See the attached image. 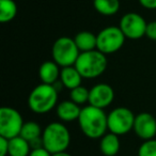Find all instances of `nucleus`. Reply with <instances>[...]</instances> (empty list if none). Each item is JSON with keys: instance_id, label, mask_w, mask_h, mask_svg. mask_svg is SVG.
I'll list each match as a JSON object with an SVG mask.
<instances>
[{"instance_id": "nucleus-1", "label": "nucleus", "mask_w": 156, "mask_h": 156, "mask_svg": "<svg viewBox=\"0 0 156 156\" xmlns=\"http://www.w3.org/2000/svg\"><path fill=\"white\" fill-rule=\"evenodd\" d=\"M78 123L83 134L90 139H101L108 130L107 115L104 109L91 105L81 108Z\"/></svg>"}, {"instance_id": "nucleus-2", "label": "nucleus", "mask_w": 156, "mask_h": 156, "mask_svg": "<svg viewBox=\"0 0 156 156\" xmlns=\"http://www.w3.org/2000/svg\"><path fill=\"white\" fill-rule=\"evenodd\" d=\"M43 147L51 154L65 152L71 143V134L66 126L60 122H51L42 134Z\"/></svg>"}, {"instance_id": "nucleus-3", "label": "nucleus", "mask_w": 156, "mask_h": 156, "mask_svg": "<svg viewBox=\"0 0 156 156\" xmlns=\"http://www.w3.org/2000/svg\"><path fill=\"white\" fill-rule=\"evenodd\" d=\"M58 102V90L54 85L37 86L30 92L28 98V106L30 110L37 115L47 113L54 108Z\"/></svg>"}, {"instance_id": "nucleus-4", "label": "nucleus", "mask_w": 156, "mask_h": 156, "mask_svg": "<svg viewBox=\"0 0 156 156\" xmlns=\"http://www.w3.org/2000/svg\"><path fill=\"white\" fill-rule=\"evenodd\" d=\"M74 66L80 73L83 78L93 79L101 76L107 69L106 55L95 49L92 51L80 52Z\"/></svg>"}, {"instance_id": "nucleus-5", "label": "nucleus", "mask_w": 156, "mask_h": 156, "mask_svg": "<svg viewBox=\"0 0 156 156\" xmlns=\"http://www.w3.org/2000/svg\"><path fill=\"white\" fill-rule=\"evenodd\" d=\"M51 55L54 61L59 66L67 67L75 65L80 51L76 46L74 39L61 37L55 41L51 48Z\"/></svg>"}, {"instance_id": "nucleus-6", "label": "nucleus", "mask_w": 156, "mask_h": 156, "mask_svg": "<svg viewBox=\"0 0 156 156\" xmlns=\"http://www.w3.org/2000/svg\"><path fill=\"white\" fill-rule=\"evenodd\" d=\"M135 118L133 111L126 107L115 108L107 115L108 130L118 136L127 134L134 128Z\"/></svg>"}, {"instance_id": "nucleus-7", "label": "nucleus", "mask_w": 156, "mask_h": 156, "mask_svg": "<svg viewBox=\"0 0 156 156\" xmlns=\"http://www.w3.org/2000/svg\"><path fill=\"white\" fill-rule=\"evenodd\" d=\"M98 46L96 49L104 55L115 54L122 48L125 42V35L123 34L120 27L110 26L101 30L96 35Z\"/></svg>"}, {"instance_id": "nucleus-8", "label": "nucleus", "mask_w": 156, "mask_h": 156, "mask_svg": "<svg viewBox=\"0 0 156 156\" xmlns=\"http://www.w3.org/2000/svg\"><path fill=\"white\" fill-rule=\"evenodd\" d=\"M23 117L12 107H2L0 109V137L12 139L20 136L22 132Z\"/></svg>"}, {"instance_id": "nucleus-9", "label": "nucleus", "mask_w": 156, "mask_h": 156, "mask_svg": "<svg viewBox=\"0 0 156 156\" xmlns=\"http://www.w3.org/2000/svg\"><path fill=\"white\" fill-rule=\"evenodd\" d=\"M147 23L145 20L138 13L130 12L122 16L120 20V29L126 39L138 40L145 35Z\"/></svg>"}, {"instance_id": "nucleus-10", "label": "nucleus", "mask_w": 156, "mask_h": 156, "mask_svg": "<svg viewBox=\"0 0 156 156\" xmlns=\"http://www.w3.org/2000/svg\"><path fill=\"white\" fill-rule=\"evenodd\" d=\"M133 130L142 140H151L156 136V119L149 112H141L136 115Z\"/></svg>"}, {"instance_id": "nucleus-11", "label": "nucleus", "mask_w": 156, "mask_h": 156, "mask_svg": "<svg viewBox=\"0 0 156 156\" xmlns=\"http://www.w3.org/2000/svg\"><path fill=\"white\" fill-rule=\"evenodd\" d=\"M115 98V91L107 83H98L90 89L89 105L104 109L108 107Z\"/></svg>"}, {"instance_id": "nucleus-12", "label": "nucleus", "mask_w": 156, "mask_h": 156, "mask_svg": "<svg viewBox=\"0 0 156 156\" xmlns=\"http://www.w3.org/2000/svg\"><path fill=\"white\" fill-rule=\"evenodd\" d=\"M56 112L58 118L63 122H73L78 120L81 112L79 105L74 103L73 101H62L57 106Z\"/></svg>"}, {"instance_id": "nucleus-13", "label": "nucleus", "mask_w": 156, "mask_h": 156, "mask_svg": "<svg viewBox=\"0 0 156 156\" xmlns=\"http://www.w3.org/2000/svg\"><path fill=\"white\" fill-rule=\"evenodd\" d=\"M60 66L55 61H45L39 69V76L42 83L55 85L60 79Z\"/></svg>"}, {"instance_id": "nucleus-14", "label": "nucleus", "mask_w": 156, "mask_h": 156, "mask_svg": "<svg viewBox=\"0 0 156 156\" xmlns=\"http://www.w3.org/2000/svg\"><path fill=\"white\" fill-rule=\"evenodd\" d=\"M83 76L77 71L75 66L62 67L60 73V83L66 89L73 90L75 88L81 86Z\"/></svg>"}, {"instance_id": "nucleus-15", "label": "nucleus", "mask_w": 156, "mask_h": 156, "mask_svg": "<svg viewBox=\"0 0 156 156\" xmlns=\"http://www.w3.org/2000/svg\"><path fill=\"white\" fill-rule=\"evenodd\" d=\"M120 147H121V143L118 135L108 133L101 138L100 151L104 156H115L119 153Z\"/></svg>"}, {"instance_id": "nucleus-16", "label": "nucleus", "mask_w": 156, "mask_h": 156, "mask_svg": "<svg viewBox=\"0 0 156 156\" xmlns=\"http://www.w3.org/2000/svg\"><path fill=\"white\" fill-rule=\"evenodd\" d=\"M74 41L80 52L92 51L96 49L98 46V37L94 33L90 31H80L74 37Z\"/></svg>"}, {"instance_id": "nucleus-17", "label": "nucleus", "mask_w": 156, "mask_h": 156, "mask_svg": "<svg viewBox=\"0 0 156 156\" xmlns=\"http://www.w3.org/2000/svg\"><path fill=\"white\" fill-rule=\"evenodd\" d=\"M30 152V143L22 136L9 139V156H29Z\"/></svg>"}, {"instance_id": "nucleus-18", "label": "nucleus", "mask_w": 156, "mask_h": 156, "mask_svg": "<svg viewBox=\"0 0 156 156\" xmlns=\"http://www.w3.org/2000/svg\"><path fill=\"white\" fill-rule=\"evenodd\" d=\"M93 7L102 15L111 16L119 11L120 0H93Z\"/></svg>"}, {"instance_id": "nucleus-19", "label": "nucleus", "mask_w": 156, "mask_h": 156, "mask_svg": "<svg viewBox=\"0 0 156 156\" xmlns=\"http://www.w3.org/2000/svg\"><path fill=\"white\" fill-rule=\"evenodd\" d=\"M17 14V5L14 0H0V22L9 23Z\"/></svg>"}, {"instance_id": "nucleus-20", "label": "nucleus", "mask_w": 156, "mask_h": 156, "mask_svg": "<svg viewBox=\"0 0 156 156\" xmlns=\"http://www.w3.org/2000/svg\"><path fill=\"white\" fill-rule=\"evenodd\" d=\"M42 134H43V132H42V128L39 123H37L34 121H28L26 123H24L20 136L26 139L28 142H31V141L35 140V139L41 138Z\"/></svg>"}, {"instance_id": "nucleus-21", "label": "nucleus", "mask_w": 156, "mask_h": 156, "mask_svg": "<svg viewBox=\"0 0 156 156\" xmlns=\"http://www.w3.org/2000/svg\"><path fill=\"white\" fill-rule=\"evenodd\" d=\"M89 93L90 90H88L87 88L83 87V86H79V87L71 90L69 98H71V101H73L77 105H83L89 102Z\"/></svg>"}, {"instance_id": "nucleus-22", "label": "nucleus", "mask_w": 156, "mask_h": 156, "mask_svg": "<svg viewBox=\"0 0 156 156\" xmlns=\"http://www.w3.org/2000/svg\"><path fill=\"white\" fill-rule=\"evenodd\" d=\"M138 156H156V139L143 141L138 149Z\"/></svg>"}, {"instance_id": "nucleus-23", "label": "nucleus", "mask_w": 156, "mask_h": 156, "mask_svg": "<svg viewBox=\"0 0 156 156\" xmlns=\"http://www.w3.org/2000/svg\"><path fill=\"white\" fill-rule=\"evenodd\" d=\"M145 35L152 41H156V20L147 23Z\"/></svg>"}, {"instance_id": "nucleus-24", "label": "nucleus", "mask_w": 156, "mask_h": 156, "mask_svg": "<svg viewBox=\"0 0 156 156\" xmlns=\"http://www.w3.org/2000/svg\"><path fill=\"white\" fill-rule=\"evenodd\" d=\"M9 155V139L0 137V156Z\"/></svg>"}, {"instance_id": "nucleus-25", "label": "nucleus", "mask_w": 156, "mask_h": 156, "mask_svg": "<svg viewBox=\"0 0 156 156\" xmlns=\"http://www.w3.org/2000/svg\"><path fill=\"white\" fill-rule=\"evenodd\" d=\"M52 154L48 152L45 147H39V149H33L31 150L29 156H51Z\"/></svg>"}, {"instance_id": "nucleus-26", "label": "nucleus", "mask_w": 156, "mask_h": 156, "mask_svg": "<svg viewBox=\"0 0 156 156\" xmlns=\"http://www.w3.org/2000/svg\"><path fill=\"white\" fill-rule=\"evenodd\" d=\"M139 3L147 10H156V0H139Z\"/></svg>"}, {"instance_id": "nucleus-27", "label": "nucleus", "mask_w": 156, "mask_h": 156, "mask_svg": "<svg viewBox=\"0 0 156 156\" xmlns=\"http://www.w3.org/2000/svg\"><path fill=\"white\" fill-rule=\"evenodd\" d=\"M51 156H73V155H71V154H69V153H67V152L65 151V152H60V153L52 154Z\"/></svg>"}]
</instances>
